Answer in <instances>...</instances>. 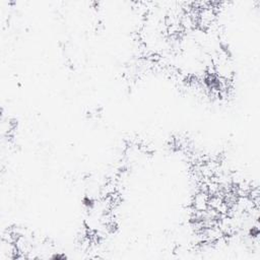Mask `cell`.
I'll list each match as a JSON object with an SVG mask.
<instances>
[{
  "mask_svg": "<svg viewBox=\"0 0 260 260\" xmlns=\"http://www.w3.org/2000/svg\"><path fill=\"white\" fill-rule=\"evenodd\" d=\"M210 195L202 190H198L194 194L192 198V208L194 212H204L208 208V200Z\"/></svg>",
  "mask_w": 260,
  "mask_h": 260,
  "instance_id": "1",
  "label": "cell"
}]
</instances>
